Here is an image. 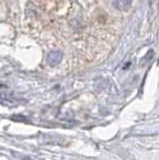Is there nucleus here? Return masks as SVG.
<instances>
[{"label":"nucleus","instance_id":"obj_3","mask_svg":"<svg viewBox=\"0 0 159 160\" xmlns=\"http://www.w3.org/2000/svg\"><path fill=\"white\" fill-rule=\"evenodd\" d=\"M113 6L120 11H127L131 7V0H114Z\"/></svg>","mask_w":159,"mask_h":160},{"label":"nucleus","instance_id":"obj_2","mask_svg":"<svg viewBox=\"0 0 159 160\" xmlns=\"http://www.w3.org/2000/svg\"><path fill=\"white\" fill-rule=\"evenodd\" d=\"M62 57L63 54L61 51H59V50H53V51H50L47 54L46 61L50 66H56V65H58L61 62Z\"/></svg>","mask_w":159,"mask_h":160},{"label":"nucleus","instance_id":"obj_1","mask_svg":"<svg viewBox=\"0 0 159 160\" xmlns=\"http://www.w3.org/2000/svg\"><path fill=\"white\" fill-rule=\"evenodd\" d=\"M0 101L3 104L8 105V106H16L19 99L13 92L8 91V90H3L0 92Z\"/></svg>","mask_w":159,"mask_h":160},{"label":"nucleus","instance_id":"obj_4","mask_svg":"<svg viewBox=\"0 0 159 160\" xmlns=\"http://www.w3.org/2000/svg\"><path fill=\"white\" fill-rule=\"evenodd\" d=\"M0 86H1V85H0Z\"/></svg>","mask_w":159,"mask_h":160}]
</instances>
